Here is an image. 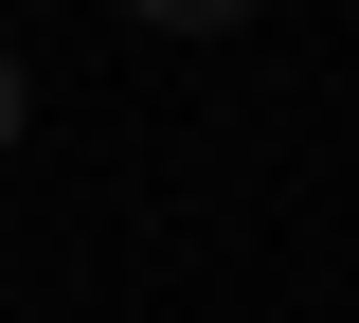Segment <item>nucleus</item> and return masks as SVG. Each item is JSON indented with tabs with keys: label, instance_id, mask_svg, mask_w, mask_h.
Returning a JSON list of instances; mask_svg holds the SVG:
<instances>
[{
	"label": "nucleus",
	"instance_id": "1",
	"mask_svg": "<svg viewBox=\"0 0 359 323\" xmlns=\"http://www.w3.org/2000/svg\"><path fill=\"white\" fill-rule=\"evenodd\" d=\"M126 18H180V36H216V18H252V0H126Z\"/></svg>",
	"mask_w": 359,
	"mask_h": 323
},
{
	"label": "nucleus",
	"instance_id": "2",
	"mask_svg": "<svg viewBox=\"0 0 359 323\" xmlns=\"http://www.w3.org/2000/svg\"><path fill=\"white\" fill-rule=\"evenodd\" d=\"M18 108H36V90H18V36H0V144H18Z\"/></svg>",
	"mask_w": 359,
	"mask_h": 323
}]
</instances>
